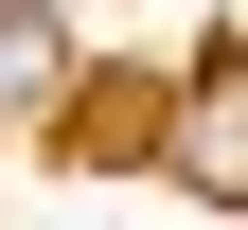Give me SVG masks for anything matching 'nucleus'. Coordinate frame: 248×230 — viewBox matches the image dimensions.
Listing matches in <instances>:
<instances>
[{"mask_svg": "<svg viewBox=\"0 0 248 230\" xmlns=\"http://www.w3.org/2000/svg\"><path fill=\"white\" fill-rule=\"evenodd\" d=\"M177 177H195L213 213H248V53H213V71L177 89Z\"/></svg>", "mask_w": 248, "mask_h": 230, "instance_id": "f257e3e1", "label": "nucleus"}, {"mask_svg": "<svg viewBox=\"0 0 248 230\" xmlns=\"http://www.w3.org/2000/svg\"><path fill=\"white\" fill-rule=\"evenodd\" d=\"M71 89V18H0V124Z\"/></svg>", "mask_w": 248, "mask_h": 230, "instance_id": "f03ea898", "label": "nucleus"}]
</instances>
